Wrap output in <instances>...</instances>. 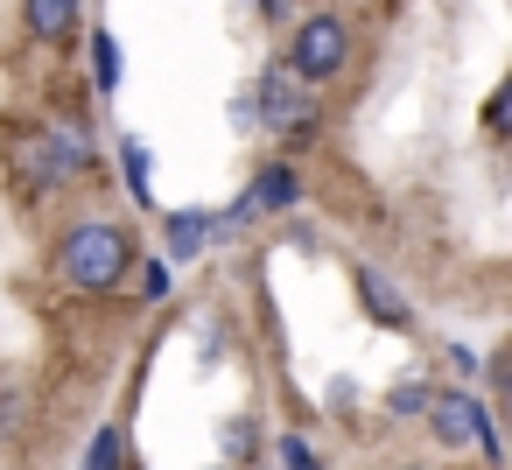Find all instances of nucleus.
<instances>
[{
  "instance_id": "423d86ee",
  "label": "nucleus",
  "mask_w": 512,
  "mask_h": 470,
  "mask_svg": "<svg viewBox=\"0 0 512 470\" xmlns=\"http://www.w3.org/2000/svg\"><path fill=\"white\" fill-rule=\"evenodd\" d=\"M260 120H267L274 134H288V127H295V134H309V127H316V113H309L302 85H295V78H288L281 64H274V71L260 78Z\"/></svg>"
},
{
  "instance_id": "6e6552de",
  "label": "nucleus",
  "mask_w": 512,
  "mask_h": 470,
  "mask_svg": "<svg viewBox=\"0 0 512 470\" xmlns=\"http://www.w3.org/2000/svg\"><path fill=\"white\" fill-rule=\"evenodd\" d=\"M358 295H365V309L379 316V323H393V330H414V309H407V295L379 274V267H358Z\"/></svg>"
},
{
  "instance_id": "f03ea898",
  "label": "nucleus",
  "mask_w": 512,
  "mask_h": 470,
  "mask_svg": "<svg viewBox=\"0 0 512 470\" xmlns=\"http://www.w3.org/2000/svg\"><path fill=\"white\" fill-rule=\"evenodd\" d=\"M344 64H351V22L344 15H309V22H295V36H288V78L295 85H330V78H344Z\"/></svg>"
},
{
  "instance_id": "0eeeda50",
  "label": "nucleus",
  "mask_w": 512,
  "mask_h": 470,
  "mask_svg": "<svg viewBox=\"0 0 512 470\" xmlns=\"http://www.w3.org/2000/svg\"><path fill=\"white\" fill-rule=\"evenodd\" d=\"M78 15H85V0H22V22L36 43H64L78 29Z\"/></svg>"
},
{
  "instance_id": "7ed1b4c3",
  "label": "nucleus",
  "mask_w": 512,
  "mask_h": 470,
  "mask_svg": "<svg viewBox=\"0 0 512 470\" xmlns=\"http://www.w3.org/2000/svg\"><path fill=\"white\" fill-rule=\"evenodd\" d=\"M428 435L442 442V449H484V463H498V428H491V414H484V400L477 393H428Z\"/></svg>"
},
{
  "instance_id": "1a4fd4ad",
  "label": "nucleus",
  "mask_w": 512,
  "mask_h": 470,
  "mask_svg": "<svg viewBox=\"0 0 512 470\" xmlns=\"http://www.w3.org/2000/svg\"><path fill=\"white\" fill-rule=\"evenodd\" d=\"M211 232H218V211H169V253L176 260H197Z\"/></svg>"
},
{
  "instance_id": "f8f14e48",
  "label": "nucleus",
  "mask_w": 512,
  "mask_h": 470,
  "mask_svg": "<svg viewBox=\"0 0 512 470\" xmlns=\"http://www.w3.org/2000/svg\"><path fill=\"white\" fill-rule=\"evenodd\" d=\"M127 183H134V197H141V204L155 197V190H148V148H141V141H127Z\"/></svg>"
},
{
  "instance_id": "9b49d317",
  "label": "nucleus",
  "mask_w": 512,
  "mask_h": 470,
  "mask_svg": "<svg viewBox=\"0 0 512 470\" xmlns=\"http://www.w3.org/2000/svg\"><path fill=\"white\" fill-rule=\"evenodd\" d=\"M92 71H99V92H120V78H127V57H120V43L106 29L92 36Z\"/></svg>"
},
{
  "instance_id": "dca6fc26",
  "label": "nucleus",
  "mask_w": 512,
  "mask_h": 470,
  "mask_svg": "<svg viewBox=\"0 0 512 470\" xmlns=\"http://www.w3.org/2000/svg\"><path fill=\"white\" fill-rule=\"evenodd\" d=\"M400 470H421V463H400Z\"/></svg>"
},
{
  "instance_id": "9d476101",
  "label": "nucleus",
  "mask_w": 512,
  "mask_h": 470,
  "mask_svg": "<svg viewBox=\"0 0 512 470\" xmlns=\"http://www.w3.org/2000/svg\"><path fill=\"white\" fill-rule=\"evenodd\" d=\"M85 470H127V428H120V421H106V428L92 435V449H85Z\"/></svg>"
},
{
  "instance_id": "4468645a",
  "label": "nucleus",
  "mask_w": 512,
  "mask_h": 470,
  "mask_svg": "<svg viewBox=\"0 0 512 470\" xmlns=\"http://www.w3.org/2000/svg\"><path fill=\"white\" fill-rule=\"evenodd\" d=\"M414 407H428V393H421V386H407V393H393V414H414Z\"/></svg>"
},
{
  "instance_id": "ddd939ff",
  "label": "nucleus",
  "mask_w": 512,
  "mask_h": 470,
  "mask_svg": "<svg viewBox=\"0 0 512 470\" xmlns=\"http://www.w3.org/2000/svg\"><path fill=\"white\" fill-rule=\"evenodd\" d=\"M281 456H288V470H316V449H309V442H295V435L281 442Z\"/></svg>"
},
{
  "instance_id": "2eb2a0df",
  "label": "nucleus",
  "mask_w": 512,
  "mask_h": 470,
  "mask_svg": "<svg viewBox=\"0 0 512 470\" xmlns=\"http://www.w3.org/2000/svg\"><path fill=\"white\" fill-rule=\"evenodd\" d=\"M260 15H267V22H281V15H288V8H281V0H260Z\"/></svg>"
},
{
  "instance_id": "39448f33",
  "label": "nucleus",
  "mask_w": 512,
  "mask_h": 470,
  "mask_svg": "<svg viewBox=\"0 0 512 470\" xmlns=\"http://www.w3.org/2000/svg\"><path fill=\"white\" fill-rule=\"evenodd\" d=\"M302 204V176H295V162H267L260 176H253V190L232 204V211H218V225H253L260 211H295Z\"/></svg>"
},
{
  "instance_id": "20e7f679",
  "label": "nucleus",
  "mask_w": 512,
  "mask_h": 470,
  "mask_svg": "<svg viewBox=\"0 0 512 470\" xmlns=\"http://www.w3.org/2000/svg\"><path fill=\"white\" fill-rule=\"evenodd\" d=\"M85 169H92V127H78V120L43 127V155H36L29 183H36V190H57V183H71V176H85Z\"/></svg>"
},
{
  "instance_id": "f257e3e1",
  "label": "nucleus",
  "mask_w": 512,
  "mask_h": 470,
  "mask_svg": "<svg viewBox=\"0 0 512 470\" xmlns=\"http://www.w3.org/2000/svg\"><path fill=\"white\" fill-rule=\"evenodd\" d=\"M57 274H64L78 295H113V288L134 274V232L113 225V218H78V225L57 239Z\"/></svg>"
}]
</instances>
